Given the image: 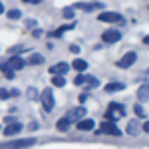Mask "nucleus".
<instances>
[{
    "instance_id": "nucleus-1",
    "label": "nucleus",
    "mask_w": 149,
    "mask_h": 149,
    "mask_svg": "<svg viewBox=\"0 0 149 149\" xmlns=\"http://www.w3.org/2000/svg\"><path fill=\"white\" fill-rule=\"evenodd\" d=\"M125 115V107L121 105V103H109V107H107V111H105V119H109V121H115V119H121Z\"/></svg>"
},
{
    "instance_id": "nucleus-2",
    "label": "nucleus",
    "mask_w": 149,
    "mask_h": 149,
    "mask_svg": "<svg viewBox=\"0 0 149 149\" xmlns=\"http://www.w3.org/2000/svg\"><path fill=\"white\" fill-rule=\"evenodd\" d=\"M36 139L34 137H28V139H16V141H8V143H2L0 149H22V147H30L34 145Z\"/></svg>"
},
{
    "instance_id": "nucleus-3",
    "label": "nucleus",
    "mask_w": 149,
    "mask_h": 149,
    "mask_svg": "<svg viewBox=\"0 0 149 149\" xmlns=\"http://www.w3.org/2000/svg\"><path fill=\"white\" fill-rule=\"evenodd\" d=\"M40 102H42V105H44L46 111H52L54 105H56V102H54V92H52V90H42V93H40Z\"/></svg>"
},
{
    "instance_id": "nucleus-4",
    "label": "nucleus",
    "mask_w": 149,
    "mask_h": 149,
    "mask_svg": "<svg viewBox=\"0 0 149 149\" xmlns=\"http://www.w3.org/2000/svg\"><path fill=\"white\" fill-rule=\"evenodd\" d=\"M102 22H109V24H123V16L121 14H117V12H102L100 16H97Z\"/></svg>"
},
{
    "instance_id": "nucleus-5",
    "label": "nucleus",
    "mask_w": 149,
    "mask_h": 149,
    "mask_svg": "<svg viewBox=\"0 0 149 149\" xmlns=\"http://www.w3.org/2000/svg\"><path fill=\"white\" fill-rule=\"evenodd\" d=\"M100 133H109V135H121V129L115 125V121H103L100 127Z\"/></svg>"
},
{
    "instance_id": "nucleus-6",
    "label": "nucleus",
    "mask_w": 149,
    "mask_h": 149,
    "mask_svg": "<svg viewBox=\"0 0 149 149\" xmlns=\"http://www.w3.org/2000/svg\"><path fill=\"white\" fill-rule=\"evenodd\" d=\"M76 10H86V12H92V10H103V4L102 2H78L74 4Z\"/></svg>"
},
{
    "instance_id": "nucleus-7",
    "label": "nucleus",
    "mask_w": 149,
    "mask_h": 149,
    "mask_svg": "<svg viewBox=\"0 0 149 149\" xmlns=\"http://www.w3.org/2000/svg\"><path fill=\"white\" fill-rule=\"evenodd\" d=\"M102 40L105 44H115V42L121 40V32H119V30H105L102 34Z\"/></svg>"
},
{
    "instance_id": "nucleus-8",
    "label": "nucleus",
    "mask_w": 149,
    "mask_h": 149,
    "mask_svg": "<svg viewBox=\"0 0 149 149\" xmlns=\"http://www.w3.org/2000/svg\"><path fill=\"white\" fill-rule=\"evenodd\" d=\"M135 60H137V54H135V52H127L125 56L117 62V68H129V66L135 64Z\"/></svg>"
},
{
    "instance_id": "nucleus-9",
    "label": "nucleus",
    "mask_w": 149,
    "mask_h": 149,
    "mask_svg": "<svg viewBox=\"0 0 149 149\" xmlns=\"http://www.w3.org/2000/svg\"><path fill=\"white\" fill-rule=\"evenodd\" d=\"M20 131H22V123L16 121V119L10 121L8 125L4 127V135H6V137H12V135H16V133H20Z\"/></svg>"
},
{
    "instance_id": "nucleus-10",
    "label": "nucleus",
    "mask_w": 149,
    "mask_h": 149,
    "mask_svg": "<svg viewBox=\"0 0 149 149\" xmlns=\"http://www.w3.org/2000/svg\"><path fill=\"white\" fill-rule=\"evenodd\" d=\"M6 66L16 72V70H22L24 66H26V60H24V58H20V56H14V54H12V58L8 60V64H6Z\"/></svg>"
},
{
    "instance_id": "nucleus-11",
    "label": "nucleus",
    "mask_w": 149,
    "mask_h": 149,
    "mask_svg": "<svg viewBox=\"0 0 149 149\" xmlns=\"http://www.w3.org/2000/svg\"><path fill=\"white\" fill-rule=\"evenodd\" d=\"M86 117V107H74V109H70L68 113V119L70 121H80V119H84Z\"/></svg>"
},
{
    "instance_id": "nucleus-12",
    "label": "nucleus",
    "mask_w": 149,
    "mask_h": 149,
    "mask_svg": "<svg viewBox=\"0 0 149 149\" xmlns=\"http://www.w3.org/2000/svg\"><path fill=\"white\" fill-rule=\"evenodd\" d=\"M78 129L80 131H92L93 129V119H88V117H84L78 121Z\"/></svg>"
},
{
    "instance_id": "nucleus-13",
    "label": "nucleus",
    "mask_w": 149,
    "mask_h": 149,
    "mask_svg": "<svg viewBox=\"0 0 149 149\" xmlns=\"http://www.w3.org/2000/svg\"><path fill=\"white\" fill-rule=\"evenodd\" d=\"M68 70H70L68 64L60 62V64H56V66H52V68H50V74H58V76H62V74H66Z\"/></svg>"
},
{
    "instance_id": "nucleus-14",
    "label": "nucleus",
    "mask_w": 149,
    "mask_h": 149,
    "mask_svg": "<svg viewBox=\"0 0 149 149\" xmlns=\"http://www.w3.org/2000/svg\"><path fill=\"white\" fill-rule=\"evenodd\" d=\"M137 100L139 102H147L149 100V84H143L137 90Z\"/></svg>"
},
{
    "instance_id": "nucleus-15",
    "label": "nucleus",
    "mask_w": 149,
    "mask_h": 149,
    "mask_svg": "<svg viewBox=\"0 0 149 149\" xmlns=\"http://www.w3.org/2000/svg\"><path fill=\"white\" fill-rule=\"evenodd\" d=\"M119 90H125V86H123V84H117V81L105 86V92H107V93H115V92H119Z\"/></svg>"
},
{
    "instance_id": "nucleus-16",
    "label": "nucleus",
    "mask_w": 149,
    "mask_h": 149,
    "mask_svg": "<svg viewBox=\"0 0 149 149\" xmlns=\"http://www.w3.org/2000/svg\"><path fill=\"white\" fill-rule=\"evenodd\" d=\"M58 131H68L70 129V119L68 117H62V119H58Z\"/></svg>"
},
{
    "instance_id": "nucleus-17",
    "label": "nucleus",
    "mask_w": 149,
    "mask_h": 149,
    "mask_svg": "<svg viewBox=\"0 0 149 149\" xmlns=\"http://www.w3.org/2000/svg\"><path fill=\"white\" fill-rule=\"evenodd\" d=\"M139 129H141V127H139L137 121H129V125H127V133H129V135H137Z\"/></svg>"
},
{
    "instance_id": "nucleus-18",
    "label": "nucleus",
    "mask_w": 149,
    "mask_h": 149,
    "mask_svg": "<svg viewBox=\"0 0 149 149\" xmlns=\"http://www.w3.org/2000/svg\"><path fill=\"white\" fill-rule=\"evenodd\" d=\"M74 70L86 72V70H88V62H86V60H74Z\"/></svg>"
},
{
    "instance_id": "nucleus-19",
    "label": "nucleus",
    "mask_w": 149,
    "mask_h": 149,
    "mask_svg": "<svg viewBox=\"0 0 149 149\" xmlns=\"http://www.w3.org/2000/svg\"><path fill=\"white\" fill-rule=\"evenodd\" d=\"M52 86H56V88H64V86H66V80H64V76H54V78H52Z\"/></svg>"
},
{
    "instance_id": "nucleus-20",
    "label": "nucleus",
    "mask_w": 149,
    "mask_h": 149,
    "mask_svg": "<svg viewBox=\"0 0 149 149\" xmlns=\"http://www.w3.org/2000/svg\"><path fill=\"white\" fill-rule=\"evenodd\" d=\"M84 84H88L90 88H97V86H100V81H97V78H93V76H86V80H84Z\"/></svg>"
},
{
    "instance_id": "nucleus-21",
    "label": "nucleus",
    "mask_w": 149,
    "mask_h": 149,
    "mask_svg": "<svg viewBox=\"0 0 149 149\" xmlns=\"http://www.w3.org/2000/svg\"><path fill=\"white\" fill-rule=\"evenodd\" d=\"M6 16H8V20H18V18L22 16V12L16 10V8H12V10H8V14H6Z\"/></svg>"
},
{
    "instance_id": "nucleus-22",
    "label": "nucleus",
    "mask_w": 149,
    "mask_h": 149,
    "mask_svg": "<svg viewBox=\"0 0 149 149\" xmlns=\"http://www.w3.org/2000/svg\"><path fill=\"white\" fill-rule=\"evenodd\" d=\"M72 28H74V24H68V26H62V28H58V30H56V32H54L52 36H54V38H60V36L64 34L66 30H72Z\"/></svg>"
},
{
    "instance_id": "nucleus-23",
    "label": "nucleus",
    "mask_w": 149,
    "mask_h": 149,
    "mask_svg": "<svg viewBox=\"0 0 149 149\" xmlns=\"http://www.w3.org/2000/svg\"><path fill=\"white\" fill-rule=\"evenodd\" d=\"M28 62H30V64H34V66H38V64H42V62H44V58L40 56V54H32Z\"/></svg>"
},
{
    "instance_id": "nucleus-24",
    "label": "nucleus",
    "mask_w": 149,
    "mask_h": 149,
    "mask_svg": "<svg viewBox=\"0 0 149 149\" xmlns=\"http://www.w3.org/2000/svg\"><path fill=\"white\" fill-rule=\"evenodd\" d=\"M10 95H18V92H8V90H0V100H8Z\"/></svg>"
},
{
    "instance_id": "nucleus-25",
    "label": "nucleus",
    "mask_w": 149,
    "mask_h": 149,
    "mask_svg": "<svg viewBox=\"0 0 149 149\" xmlns=\"http://www.w3.org/2000/svg\"><path fill=\"white\" fill-rule=\"evenodd\" d=\"M2 70H4V76H6L8 80H12V78H14V70H10L8 66H6V64L2 66Z\"/></svg>"
},
{
    "instance_id": "nucleus-26",
    "label": "nucleus",
    "mask_w": 149,
    "mask_h": 149,
    "mask_svg": "<svg viewBox=\"0 0 149 149\" xmlns=\"http://www.w3.org/2000/svg\"><path fill=\"white\" fill-rule=\"evenodd\" d=\"M133 111H135V115H139V117H145V109H143L141 105H135Z\"/></svg>"
},
{
    "instance_id": "nucleus-27",
    "label": "nucleus",
    "mask_w": 149,
    "mask_h": 149,
    "mask_svg": "<svg viewBox=\"0 0 149 149\" xmlns=\"http://www.w3.org/2000/svg\"><path fill=\"white\" fill-rule=\"evenodd\" d=\"M64 18H74V8H64Z\"/></svg>"
},
{
    "instance_id": "nucleus-28",
    "label": "nucleus",
    "mask_w": 149,
    "mask_h": 149,
    "mask_svg": "<svg viewBox=\"0 0 149 149\" xmlns=\"http://www.w3.org/2000/svg\"><path fill=\"white\" fill-rule=\"evenodd\" d=\"M22 50H26V46H14V48H10V54H18Z\"/></svg>"
},
{
    "instance_id": "nucleus-29",
    "label": "nucleus",
    "mask_w": 149,
    "mask_h": 149,
    "mask_svg": "<svg viewBox=\"0 0 149 149\" xmlns=\"http://www.w3.org/2000/svg\"><path fill=\"white\" fill-rule=\"evenodd\" d=\"M84 80H86V76H76L74 84H78V86H80V84H84Z\"/></svg>"
},
{
    "instance_id": "nucleus-30",
    "label": "nucleus",
    "mask_w": 149,
    "mask_h": 149,
    "mask_svg": "<svg viewBox=\"0 0 149 149\" xmlns=\"http://www.w3.org/2000/svg\"><path fill=\"white\" fill-rule=\"evenodd\" d=\"M36 26V20H26V28H34Z\"/></svg>"
},
{
    "instance_id": "nucleus-31",
    "label": "nucleus",
    "mask_w": 149,
    "mask_h": 149,
    "mask_svg": "<svg viewBox=\"0 0 149 149\" xmlns=\"http://www.w3.org/2000/svg\"><path fill=\"white\" fill-rule=\"evenodd\" d=\"M28 95H30V97H36V95H38V93H36V88H30V90H28Z\"/></svg>"
},
{
    "instance_id": "nucleus-32",
    "label": "nucleus",
    "mask_w": 149,
    "mask_h": 149,
    "mask_svg": "<svg viewBox=\"0 0 149 149\" xmlns=\"http://www.w3.org/2000/svg\"><path fill=\"white\" fill-rule=\"evenodd\" d=\"M70 50H72V52H74V54H76V52H80V48L76 46V44H72V46H70Z\"/></svg>"
},
{
    "instance_id": "nucleus-33",
    "label": "nucleus",
    "mask_w": 149,
    "mask_h": 149,
    "mask_svg": "<svg viewBox=\"0 0 149 149\" xmlns=\"http://www.w3.org/2000/svg\"><path fill=\"white\" fill-rule=\"evenodd\" d=\"M143 131H147V133H149V121H145V123H143Z\"/></svg>"
},
{
    "instance_id": "nucleus-34",
    "label": "nucleus",
    "mask_w": 149,
    "mask_h": 149,
    "mask_svg": "<svg viewBox=\"0 0 149 149\" xmlns=\"http://www.w3.org/2000/svg\"><path fill=\"white\" fill-rule=\"evenodd\" d=\"M143 44H149V36H145V38H143Z\"/></svg>"
},
{
    "instance_id": "nucleus-35",
    "label": "nucleus",
    "mask_w": 149,
    "mask_h": 149,
    "mask_svg": "<svg viewBox=\"0 0 149 149\" xmlns=\"http://www.w3.org/2000/svg\"><path fill=\"white\" fill-rule=\"evenodd\" d=\"M28 2H32V4H38V2H42V0H28Z\"/></svg>"
},
{
    "instance_id": "nucleus-36",
    "label": "nucleus",
    "mask_w": 149,
    "mask_h": 149,
    "mask_svg": "<svg viewBox=\"0 0 149 149\" xmlns=\"http://www.w3.org/2000/svg\"><path fill=\"white\" fill-rule=\"evenodd\" d=\"M2 12H4V6H2V2H0V14H2Z\"/></svg>"
},
{
    "instance_id": "nucleus-37",
    "label": "nucleus",
    "mask_w": 149,
    "mask_h": 149,
    "mask_svg": "<svg viewBox=\"0 0 149 149\" xmlns=\"http://www.w3.org/2000/svg\"><path fill=\"white\" fill-rule=\"evenodd\" d=\"M24 2H28V0H24Z\"/></svg>"
}]
</instances>
